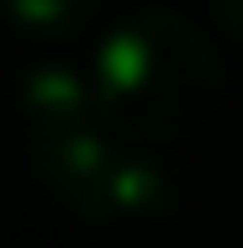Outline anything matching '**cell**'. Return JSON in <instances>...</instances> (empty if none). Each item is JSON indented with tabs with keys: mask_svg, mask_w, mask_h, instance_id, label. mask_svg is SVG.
Segmentation results:
<instances>
[{
	"mask_svg": "<svg viewBox=\"0 0 243 248\" xmlns=\"http://www.w3.org/2000/svg\"><path fill=\"white\" fill-rule=\"evenodd\" d=\"M100 122L132 143H175L211 127L227 95L222 48L175 5H132L90 58Z\"/></svg>",
	"mask_w": 243,
	"mask_h": 248,
	"instance_id": "1",
	"label": "cell"
},
{
	"mask_svg": "<svg viewBox=\"0 0 243 248\" xmlns=\"http://www.w3.org/2000/svg\"><path fill=\"white\" fill-rule=\"evenodd\" d=\"M100 0H0L5 21L32 43H69L90 27Z\"/></svg>",
	"mask_w": 243,
	"mask_h": 248,
	"instance_id": "4",
	"label": "cell"
},
{
	"mask_svg": "<svg viewBox=\"0 0 243 248\" xmlns=\"http://www.w3.org/2000/svg\"><path fill=\"white\" fill-rule=\"evenodd\" d=\"M16 106H21V132H69V127L100 122L96 79L80 74V69L64 63V58L32 63V69L16 79Z\"/></svg>",
	"mask_w": 243,
	"mask_h": 248,
	"instance_id": "3",
	"label": "cell"
},
{
	"mask_svg": "<svg viewBox=\"0 0 243 248\" xmlns=\"http://www.w3.org/2000/svg\"><path fill=\"white\" fill-rule=\"evenodd\" d=\"M206 11H211V21H217L233 43H243V0H206Z\"/></svg>",
	"mask_w": 243,
	"mask_h": 248,
	"instance_id": "5",
	"label": "cell"
},
{
	"mask_svg": "<svg viewBox=\"0 0 243 248\" xmlns=\"http://www.w3.org/2000/svg\"><path fill=\"white\" fill-rule=\"evenodd\" d=\"M27 180L80 222H159L185 201V174L175 158L116 138L106 122L69 132H21Z\"/></svg>",
	"mask_w": 243,
	"mask_h": 248,
	"instance_id": "2",
	"label": "cell"
}]
</instances>
